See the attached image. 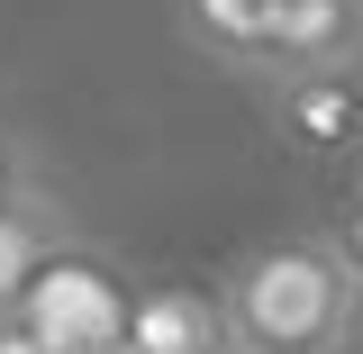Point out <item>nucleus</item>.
<instances>
[{
    "instance_id": "obj_1",
    "label": "nucleus",
    "mask_w": 363,
    "mask_h": 354,
    "mask_svg": "<svg viewBox=\"0 0 363 354\" xmlns=\"http://www.w3.org/2000/svg\"><path fill=\"white\" fill-rule=\"evenodd\" d=\"M354 309V264L336 236H272L236 255L218 282V318L236 354H336Z\"/></svg>"
},
{
    "instance_id": "obj_2",
    "label": "nucleus",
    "mask_w": 363,
    "mask_h": 354,
    "mask_svg": "<svg viewBox=\"0 0 363 354\" xmlns=\"http://www.w3.org/2000/svg\"><path fill=\"white\" fill-rule=\"evenodd\" d=\"M128 309H136V300L118 291V272H109V264L55 245V255L28 272V291H18V309H9V318H28L55 354H118Z\"/></svg>"
},
{
    "instance_id": "obj_3",
    "label": "nucleus",
    "mask_w": 363,
    "mask_h": 354,
    "mask_svg": "<svg viewBox=\"0 0 363 354\" xmlns=\"http://www.w3.org/2000/svg\"><path fill=\"white\" fill-rule=\"evenodd\" d=\"M118 354H236L227 345V318H218V291H191V282L136 291Z\"/></svg>"
},
{
    "instance_id": "obj_4",
    "label": "nucleus",
    "mask_w": 363,
    "mask_h": 354,
    "mask_svg": "<svg viewBox=\"0 0 363 354\" xmlns=\"http://www.w3.org/2000/svg\"><path fill=\"white\" fill-rule=\"evenodd\" d=\"M354 45H363V0H281V18H272L281 73H345Z\"/></svg>"
},
{
    "instance_id": "obj_5",
    "label": "nucleus",
    "mask_w": 363,
    "mask_h": 354,
    "mask_svg": "<svg viewBox=\"0 0 363 354\" xmlns=\"http://www.w3.org/2000/svg\"><path fill=\"white\" fill-rule=\"evenodd\" d=\"M281 128L300 136V145H354L363 136V91L345 82V73H291V91H281Z\"/></svg>"
},
{
    "instance_id": "obj_6",
    "label": "nucleus",
    "mask_w": 363,
    "mask_h": 354,
    "mask_svg": "<svg viewBox=\"0 0 363 354\" xmlns=\"http://www.w3.org/2000/svg\"><path fill=\"white\" fill-rule=\"evenodd\" d=\"M272 18H281V0H191L200 45L227 64H272Z\"/></svg>"
},
{
    "instance_id": "obj_7",
    "label": "nucleus",
    "mask_w": 363,
    "mask_h": 354,
    "mask_svg": "<svg viewBox=\"0 0 363 354\" xmlns=\"http://www.w3.org/2000/svg\"><path fill=\"white\" fill-rule=\"evenodd\" d=\"M18 219H45V191H37V164H28V145L0 128V227Z\"/></svg>"
},
{
    "instance_id": "obj_8",
    "label": "nucleus",
    "mask_w": 363,
    "mask_h": 354,
    "mask_svg": "<svg viewBox=\"0 0 363 354\" xmlns=\"http://www.w3.org/2000/svg\"><path fill=\"white\" fill-rule=\"evenodd\" d=\"M336 354H363V272H354V309H345V345Z\"/></svg>"
}]
</instances>
